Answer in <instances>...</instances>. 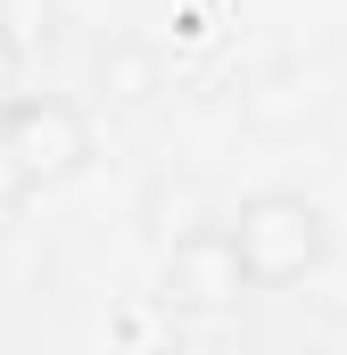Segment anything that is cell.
Here are the masks:
<instances>
[{
    "label": "cell",
    "instance_id": "1",
    "mask_svg": "<svg viewBox=\"0 0 347 355\" xmlns=\"http://www.w3.org/2000/svg\"><path fill=\"white\" fill-rule=\"evenodd\" d=\"M232 240H240V265H248L257 289H289V281L323 272V257H331V215L314 198H298V190H257V198H240Z\"/></svg>",
    "mask_w": 347,
    "mask_h": 355
},
{
    "label": "cell",
    "instance_id": "2",
    "mask_svg": "<svg viewBox=\"0 0 347 355\" xmlns=\"http://www.w3.org/2000/svg\"><path fill=\"white\" fill-rule=\"evenodd\" d=\"M0 157L25 182H67L91 157V124L58 91H8L0 99Z\"/></svg>",
    "mask_w": 347,
    "mask_h": 355
},
{
    "label": "cell",
    "instance_id": "3",
    "mask_svg": "<svg viewBox=\"0 0 347 355\" xmlns=\"http://www.w3.org/2000/svg\"><path fill=\"white\" fill-rule=\"evenodd\" d=\"M166 289H174V306H198V314H223L240 289H257L248 265H240L232 223H198V232H182L174 257H166Z\"/></svg>",
    "mask_w": 347,
    "mask_h": 355
},
{
    "label": "cell",
    "instance_id": "4",
    "mask_svg": "<svg viewBox=\"0 0 347 355\" xmlns=\"http://www.w3.org/2000/svg\"><path fill=\"white\" fill-rule=\"evenodd\" d=\"M50 17H58V0H0V50L8 58H33L50 42Z\"/></svg>",
    "mask_w": 347,
    "mask_h": 355
},
{
    "label": "cell",
    "instance_id": "5",
    "mask_svg": "<svg viewBox=\"0 0 347 355\" xmlns=\"http://www.w3.org/2000/svg\"><path fill=\"white\" fill-rule=\"evenodd\" d=\"M99 83H108V99H149V58L141 50H116V58H99Z\"/></svg>",
    "mask_w": 347,
    "mask_h": 355
}]
</instances>
